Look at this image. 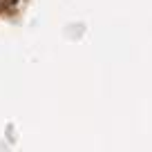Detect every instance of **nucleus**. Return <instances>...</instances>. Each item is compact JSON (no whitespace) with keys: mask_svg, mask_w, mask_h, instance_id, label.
I'll return each mask as SVG.
<instances>
[]
</instances>
